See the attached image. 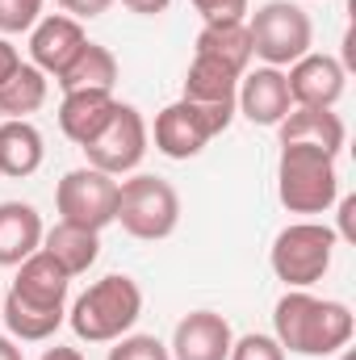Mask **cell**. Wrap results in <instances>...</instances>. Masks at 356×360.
<instances>
[{
    "mask_svg": "<svg viewBox=\"0 0 356 360\" xmlns=\"http://www.w3.org/2000/svg\"><path fill=\"white\" fill-rule=\"evenodd\" d=\"M352 310L336 297L285 289V297L272 306V340L293 356H336L352 344Z\"/></svg>",
    "mask_w": 356,
    "mask_h": 360,
    "instance_id": "cell-1",
    "label": "cell"
},
{
    "mask_svg": "<svg viewBox=\"0 0 356 360\" xmlns=\"http://www.w3.org/2000/svg\"><path fill=\"white\" fill-rule=\"evenodd\" d=\"M139 314H143L139 281L126 272H109L76 297V306L68 310V323H72L76 340H84V344H113L134 331Z\"/></svg>",
    "mask_w": 356,
    "mask_h": 360,
    "instance_id": "cell-2",
    "label": "cell"
},
{
    "mask_svg": "<svg viewBox=\"0 0 356 360\" xmlns=\"http://www.w3.org/2000/svg\"><path fill=\"white\" fill-rule=\"evenodd\" d=\"M276 201L289 214H327L340 201L336 155L306 143H285L276 155Z\"/></svg>",
    "mask_w": 356,
    "mask_h": 360,
    "instance_id": "cell-3",
    "label": "cell"
},
{
    "mask_svg": "<svg viewBox=\"0 0 356 360\" xmlns=\"http://www.w3.org/2000/svg\"><path fill=\"white\" fill-rule=\"evenodd\" d=\"M113 222H122V231L130 239L160 243L180 226V193L172 188V180L151 176V172H134L130 180L117 184Z\"/></svg>",
    "mask_w": 356,
    "mask_h": 360,
    "instance_id": "cell-4",
    "label": "cell"
},
{
    "mask_svg": "<svg viewBox=\"0 0 356 360\" xmlns=\"http://www.w3.org/2000/svg\"><path fill=\"white\" fill-rule=\"evenodd\" d=\"M248 34H252V59H265V68H289L314 46L310 13L293 0H265L248 17Z\"/></svg>",
    "mask_w": 356,
    "mask_h": 360,
    "instance_id": "cell-5",
    "label": "cell"
},
{
    "mask_svg": "<svg viewBox=\"0 0 356 360\" xmlns=\"http://www.w3.org/2000/svg\"><path fill=\"white\" fill-rule=\"evenodd\" d=\"M336 231L323 222H289L285 231H276L268 264L276 272V281H285V289H310L314 281H323L336 256Z\"/></svg>",
    "mask_w": 356,
    "mask_h": 360,
    "instance_id": "cell-6",
    "label": "cell"
},
{
    "mask_svg": "<svg viewBox=\"0 0 356 360\" xmlns=\"http://www.w3.org/2000/svg\"><path fill=\"white\" fill-rule=\"evenodd\" d=\"M235 122V105H197V101H172L155 113V151L168 160H193L201 155L227 126Z\"/></svg>",
    "mask_w": 356,
    "mask_h": 360,
    "instance_id": "cell-7",
    "label": "cell"
},
{
    "mask_svg": "<svg viewBox=\"0 0 356 360\" xmlns=\"http://www.w3.org/2000/svg\"><path fill=\"white\" fill-rule=\"evenodd\" d=\"M147 143H151L147 117L134 105L117 101L109 126L92 139L89 147H80V151L89 155V168H96V172H105V176H130V172H139V164L147 155Z\"/></svg>",
    "mask_w": 356,
    "mask_h": 360,
    "instance_id": "cell-8",
    "label": "cell"
},
{
    "mask_svg": "<svg viewBox=\"0 0 356 360\" xmlns=\"http://www.w3.org/2000/svg\"><path fill=\"white\" fill-rule=\"evenodd\" d=\"M55 210H59V222H72V226L101 235L117 210V176H105L89 164L72 168L55 184Z\"/></svg>",
    "mask_w": 356,
    "mask_h": 360,
    "instance_id": "cell-9",
    "label": "cell"
},
{
    "mask_svg": "<svg viewBox=\"0 0 356 360\" xmlns=\"http://www.w3.org/2000/svg\"><path fill=\"white\" fill-rule=\"evenodd\" d=\"M68 289H72V276L59 269L42 248L34 256H25L17 264V281L8 285L4 302L21 306V310H38L46 319H63L68 323Z\"/></svg>",
    "mask_w": 356,
    "mask_h": 360,
    "instance_id": "cell-10",
    "label": "cell"
},
{
    "mask_svg": "<svg viewBox=\"0 0 356 360\" xmlns=\"http://www.w3.org/2000/svg\"><path fill=\"white\" fill-rule=\"evenodd\" d=\"M84 42H89V34H84V25L76 21V17H68V13H51V17H38V25L30 30V63L51 80H59L68 68H72V59L84 51Z\"/></svg>",
    "mask_w": 356,
    "mask_h": 360,
    "instance_id": "cell-11",
    "label": "cell"
},
{
    "mask_svg": "<svg viewBox=\"0 0 356 360\" xmlns=\"http://www.w3.org/2000/svg\"><path fill=\"white\" fill-rule=\"evenodd\" d=\"M289 84V101L293 105H310V109H336V101L348 89V72L340 59L331 55H302L298 63H289L285 72Z\"/></svg>",
    "mask_w": 356,
    "mask_h": 360,
    "instance_id": "cell-12",
    "label": "cell"
},
{
    "mask_svg": "<svg viewBox=\"0 0 356 360\" xmlns=\"http://www.w3.org/2000/svg\"><path fill=\"white\" fill-rule=\"evenodd\" d=\"M235 344L231 323L218 310H189L172 331V360H227Z\"/></svg>",
    "mask_w": 356,
    "mask_h": 360,
    "instance_id": "cell-13",
    "label": "cell"
},
{
    "mask_svg": "<svg viewBox=\"0 0 356 360\" xmlns=\"http://www.w3.org/2000/svg\"><path fill=\"white\" fill-rule=\"evenodd\" d=\"M289 109H293V101H289V84H285L281 68H256V72L239 76L235 113H243L252 126H276Z\"/></svg>",
    "mask_w": 356,
    "mask_h": 360,
    "instance_id": "cell-14",
    "label": "cell"
},
{
    "mask_svg": "<svg viewBox=\"0 0 356 360\" xmlns=\"http://www.w3.org/2000/svg\"><path fill=\"white\" fill-rule=\"evenodd\" d=\"M117 109V96L105 89H76V92H63L59 101V130L76 143V147H89L92 139L109 126Z\"/></svg>",
    "mask_w": 356,
    "mask_h": 360,
    "instance_id": "cell-15",
    "label": "cell"
},
{
    "mask_svg": "<svg viewBox=\"0 0 356 360\" xmlns=\"http://www.w3.org/2000/svg\"><path fill=\"white\" fill-rule=\"evenodd\" d=\"M276 139L281 147L285 143H306V147H319L327 155H340L348 130L340 122L336 109H310V105H293L281 122H276Z\"/></svg>",
    "mask_w": 356,
    "mask_h": 360,
    "instance_id": "cell-16",
    "label": "cell"
},
{
    "mask_svg": "<svg viewBox=\"0 0 356 360\" xmlns=\"http://www.w3.org/2000/svg\"><path fill=\"white\" fill-rule=\"evenodd\" d=\"M42 214L30 201H0V269H17L42 248Z\"/></svg>",
    "mask_w": 356,
    "mask_h": 360,
    "instance_id": "cell-17",
    "label": "cell"
},
{
    "mask_svg": "<svg viewBox=\"0 0 356 360\" xmlns=\"http://www.w3.org/2000/svg\"><path fill=\"white\" fill-rule=\"evenodd\" d=\"M42 160H46V143H42V130L30 117L0 122V176L25 180L42 168Z\"/></svg>",
    "mask_w": 356,
    "mask_h": 360,
    "instance_id": "cell-18",
    "label": "cell"
},
{
    "mask_svg": "<svg viewBox=\"0 0 356 360\" xmlns=\"http://www.w3.org/2000/svg\"><path fill=\"white\" fill-rule=\"evenodd\" d=\"M197 55L222 63L227 72L243 76L252 63V34H248V17L243 21H205L197 34Z\"/></svg>",
    "mask_w": 356,
    "mask_h": 360,
    "instance_id": "cell-19",
    "label": "cell"
},
{
    "mask_svg": "<svg viewBox=\"0 0 356 360\" xmlns=\"http://www.w3.org/2000/svg\"><path fill=\"white\" fill-rule=\"evenodd\" d=\"M42 252L68 272V276H84L101 256V235L72 226V222H55L51 231H42Z\"/></svg>",
    "mask_w": 356,
    "mask_h": 360,
    "instance_id": "cell-20",
    "label": "cell"
},
{
    "mask_svg": "<svg viewBox=\"0 0 356 360\" xmlns=\"http://www.w3.org/2000/svg\"><path fill=\"white\" fill-rule=\"evenodd\" d=\"M46 92L51 80L34 68V63H21L4 84H0V122H21L30 113H38L46 105Z\"/></svg>",
    "mask_w": 356,
    "mask_h": 360,
    "instance_id": "cell-21",
    "label": "cell"
},
{
    "mask_svg": "<svg viewBox=\"0 0 356 360\" xmlns=\"http://www.w3.org/2000/svg\"><path fill=\"white\" fill-rule=\"evenodd\" d=\"M55 84H59L63 92H76V89L113 92V84H117V59H113L109 46H101V42H84V51L72 59V68H68Z\"/></svg>",
    "mask_w": 356,
    "mask_h": 360,
    "instance_id": "cell-22",
    "label": "cell"
},
{
    "mask_svg": "<svg viewBox=\"0 0 356 360\" xmlns=\"http://www.w3.org/2000/svg\"><path fill=\"white\" fill-rule=\"evenodd\" d=\"M235 89H239L235 72H227L214 59L193 55V63L184 72V101H197V105H235Z\"/></svg>",
    "mask_w": 356,
    "mask_h": 360,
    "instance_id": "cell-23",
    "label": "cell"
},
{
    "mask_svg": "<svg viewBox=\"0 0 356 360\" xmlns=\"http://www.w3.org/2000/svg\"><path fill=\"white\" fill-rule=\"evenodd\" d=\"M109 360H172V352H168L164 340H155V335H134V331H130V335L113 340Z\"/></svg>",
    "mask_w": 356,
    "mask_h": 360,
    "instance_id": "cell-24",
    "label": "cell"
},
{
    "mask_svg": "<svg viewBox=\"0 0 356 360\" xmlns=\"http://www.w3.org/2000/svg\"><path fill=\"white\" fill-rule=\"evenodd\" d=\"M42 17V0H0V38L34 30Z\"/></svg>",
    "mask_w": 356,
    "mask_h": 360,
    "instance_id": "cell-25",
    "label": "cell"
},
{
    "mask_svg": "<svg viewBox=\"0 0 356 360\" xmlns=\"http://www.w3.org/2000/svg\"><path fill=\"white\" fill-rule=\"evenodd\" d=\"M227 360H285V348H281L272 335L252 331V335H239V340L231 344V356Z\"/></svg>",
    "mask_w": 356,
    "mask_h": 360,
    "instance_id": "cell-26",
    "label": "cell"
},
{
    "mask_svg": "<svg viewBox=\"0 0 356 360\" xmlns=\"http://www.w3.org/2000/svg\"><path fill=\"white\" fill-rule=\"evenodd\" d=\"M197 13H201V21H243V13H248V0H189Z\"/></svg>",
    "mask_w": 356,
    "mask_h": 360,
    "instance_id": "cell-27",
    "label": "cell"
},
{
    "mask_svg": "<svg viewBox=\"0 0 356 360\" xmlns=\"http://www.w3.org/2000/svg\"><path fill=\"white\" fill-rule=\"evenodd\" d=\"M68 17H76V21H92V17H101V13H109V4L113 0H55Z\"/></svg>",
    "mask_w": 356,
    "mask_h": 360,
    "instance_id": "cell-28",
    "label": "cell"
},
{
    "mask_svg": "<svg viewBox=\"0 0 356 360\" xmlns=\"http://www.w3.org/2000/svg\"><path fill=\"white\" fill-rule=\"evenodd\" d=\"M356 197H340V231H336V239H344V243H356Z\"/></svg>",
    "mask_w": 356,
    "mask_h": 360,
    "instance_id": "cell-29",
    "label": "cell"
},
{
    "mask_svg": "<svg viewBox=\"0 0 356 360\" xmlns=\"http://www.w3.org/2000/svg\"><path fill=\"white\" fill-rule=\"evenodd\" d=\"M17 68H21V55H17V46H13L8 38H0V84H4V80L17 72Z\"/></svg>",
    "mask_w": 356,
    "mask_h": 360,
    "instance_id": "cell-30",
    "label": "cell"
},
{
    "mask_svg": "<svg viewBox=\"0 0 356 360\" xmlns=\"http://www.w3.org/2000/svg\"><path fill=\"white\" fill-rule=\"evenodd\" d=\"M130 13H139V17H160V13H168V4L172 0H122Z\"/></svg>",
    "mask_w": 356,
    "mask_h": 360,
    "instance_id": "cell-31",
    "label": "cell"
},
{
    "mask_svg": "<svg viewBox=\"0 0 356 360\" xmlns=\"http://www.w3.org/2000/svg\"><path fill=\"white\" fill-rule=\"evenodd\" d=\"M42 360H84V352H80V348H59V344H55V348L42 352Z\"/></svg>",
    "mask_w": 356,
    "mask_h": 360,
    "instance_id": "cell-32",
    "label": "cell"
},
{
    "mask_svg": "<svg viewBox=\"0 0 356 360\" xmlns=\"http://www.w3.org/2000/svg\"><path fill=\"white\" fill-rule=\"evenodd\" d=\"M0 360H25V356H21V348H17V340L0 335Z\"/></svg>",
    "mask_w": 356,
    "mask_h": 360,
    "instance_id": "cell-33",
    "label": "cell"
},
{
    "mask_svg": "<svg viewBox=\"0 0 356 360\" xmlns=\"http://www.w3.org/2000/svg\"><path fill=\"white\" fill-rule=\"evenodd\" d=\"M344 360H352V352H348V348H344Z\"/></svg>",
    "mask_w": 356,
    "mask_h": 360,
    "instance_id": "cell-34",
    "label": "cell"
}]
</instances>
